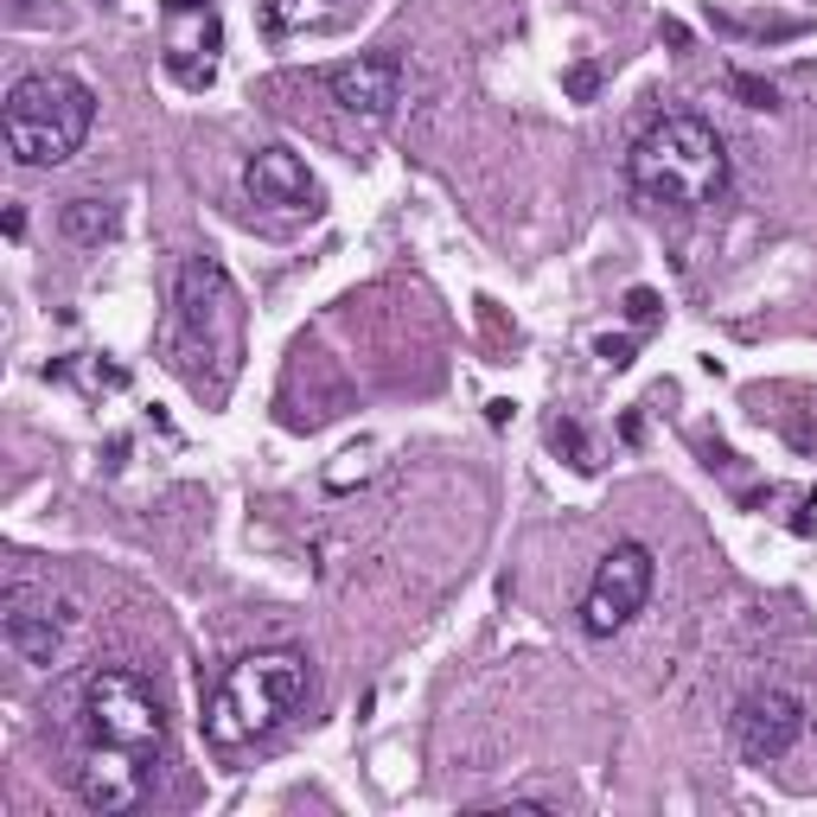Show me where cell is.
I'll list each match as a JSON object with an SVG mask.
<instances>
[{
	"label": "cell",
	"mask_w": 817,
	"mask_h": 817,
	"mask_svg": "<svg viewBox=\"0 0 817 817\" xmlns=\"http://www.w3.org/2000/svg\"><path fill=\"white\" fill-rule=\"evenodd\" d=\"M160 358L205 403L231 396L243 371V294L218 256H186L180 262L173 307H166V326H160Z\"/></svg>",
	"instance_id": "obj_1"
},
{
	"label": "cell",
	"mask_w": 817,
	"mask_h": 817,
	"mask_svg": "<svg viewBox=\"0 0 817 817\" xmlns=\"http://www.w3.org/2000/svg\"><path fill=\"white\" fill-rule=\"evenodd\" d=\"M307 696H313V665H307V652H294V645L243 652L237 665L218 677L211 703H205V741H211L218 754L256 747V741H269L275 728H288Z\"/></svg>",
	"instance_id": "obj_2"
},
{
	"label": "cell",
	"mask_w": 817,
	"mask_h": 817,
	"mask_svg": "<svg viewBox=\"0 0 817 817\" xmlns=\"http://www.w3.org/2000/svg\"><path fill=\"white\" fill-rule=\"evenodd\" d=\"M626 186L658 211H703L728 193V147L703 115H658L626 153Z\"/></svg>",
	"instance_id": "obj_3"
},
{
	"label": "cell",
	"mask_w": 817,
	"mask_h": 817,
	"mask_svg": "<svg viewBox=\"0 0 817 817\" xmlns=\"http://www.w3.org/2000/svg\"><path fill=\"white\" fill-rule=\"evenodd\" d=\"M90 128H97V90L84 77H71V71H26L7 90V109H0V135H7V153L20 166L77 160Z\"/></svg>",
	"instance_id": "obj_4"
},
{
	"label": "cell",
	"mask_w": 817,
	"mask_h": 817,
	"mask_svg": "<svg viewBox=\"0 0 817 817\" xmlns=\"http://www.w3.org/2000/svg\"><path fill=\"white\" fill-rule=\"evenodd\" d=\"M77 734L84 747H109V754H135V760H166L173 747V721L153 690V677L135 665H97L84 677V703H77Z\"/></svg>",
	"instance_id": "obj_5"
},
{
	"label": "cell",
	"mask_w": 817,
	"mask_h": 817,
	"mask_svg": "<svg viewBox=\"0 0 817 817\" xmlns=\"http://www.w3.org/2000/svg\"><path fill=\"white\" fill-rule=\"evenodd\" d=\"M652 581H658V556L645 543H614L601 562H594V581L581 594V632L587 639H614L620 626H632L652 601Z\"/></svg>",
	"instance_id": "obj_6"
},
{
	"label": "cell",
	"mask_w": 817,
	"mask_h": 817,
	"mask_svg": "<svg viewBox=\"0 0 817 817\" xmlns=\"http://www.w3.org/2000/svg\"><path fill=\"white\" fill-rule=\"evenodd\" d=\"M805 696L799 690H785V683H767V690H747L741 703H734V716H728V734H734V754L747 760V767H779L799 741H805Z\"/></svg>",
	"instance_id": "obj_7"
},
{
	"label": "cell",
	"mask_w": 817,
	"mask_h": 817,
	"mask_svg": "<svg viewBox=\"0 0 817 817\" xmlns=\"http://www.w3.org/2000/svg\"><path fill=\"white\" fill-rule=\"evenodd\" d=\"M71 626H77V607L64 601V594H51V587H13L7 594V620H0V639H7V652L20 658V665H33V671H51L58 658H64V639H71Z\"/></svg>",
	"instance_id": "obj_8"
},
{
	"label": "cell",
	"mask_w": 817,
	"mask_h": 817,
	"mask_svg": "<svg viewBox=\"0 0 817 817\" xmlns=\"http://www.w3.org/2000/svg\"><path fill=\"white\" fill-rule=\"evenodd\" d=\"M403 58L396 51H364V58H345L326 71V97L351 115V122H364V128H389L396 122V109H403Z\"/></svg>",
	"instance_id": "obj_9"
},
{
	"label": "cell",
	"mask_w": 817,
	"mask_h": 817,
	"mask_svg": "<svg viewBox=\"0 0 817 817\" xmlns=\"http://www.w3.org/2000/svg\"><path fill=\"white\" fill-rule=\"evenodd\" d=\"M160 39H166V71L180 84H211L218 51H224V13L218 0H160Z\"/></svg>",
	"instance_id": "obj_10"
},
{
	"label": "cell",
	"mask_w": 817,
	"mask_h": 817,
	"mask_svg": "<svg viewBox=\"0 0 817 817\" xmlns=\"http://www.w3.org/2000/svg\"><path fill=\"white\" fill-rule=\"evenodd\" d=\"M160 767L153 760H135V754H109V747H84L77 767H71V792L77 805L97 817H122V812H141L147 792H153Z\"/></svg>",
	"instance_id": "obj_11"
},
{
	"label": "cell",
	"mask_w": 817,
	"mask_h": 817,
	"mask_svg": "<svg viewBox=\"0 0 817 817\" xmlns=\"http://www.w3.org/2000/svg\"><path fill=\"white\" fill-rule=\"evenodd\" d=\"M243 193H249V205L294 211V218H313V211L326 205L320 180L307 173V160H300L294 147H256L249 166H243Z\"/></svg>",
	"instance_id": "obj_12"
},
{
	"label": "cell",
	"mask_w": 817,
	"mask_h": 817,
	"mask_svg": "<svg viewBox=\"0 0 817 817\" xmlns=\"http://www.w3.org/2000/svg\"><path fill=\"white\" fill-rule=\"evenodd\" d=\"M122 231V205L115 198H71V205H58V237L77 243V249H102V243H115Z\"/></svg>",
	"instance_id": "obj_13"
},
{
	"label": "cell",
	"mask_w": 817,
	"mask_h": 817,
	"mask_svg": "<svg viewBox=\"0 0 817 817\" xmlns=\"http://www.w3.org/2000/svg\"><path fill=\"white\" fill-rule=\"evenodd\" d=\"M549 447H556L575 473H594V467H601V454H594V441H587V429H581L575 416H556V422H549Z\"/></svg>",
	"instance_id": "obj_14"
},
{
	"label": "cell",
	"mask_w": 817,
	"mask_h": 817,
	"mask_svg": "<svg viewBox=\"0 0 817 817\" xmlns=\"http://www.w3.org/2000/svg\"><path fill=\"white\" fill-rule=\"evenodd\" d=\"M728 97H741L747 109H779V90L754 71H728Z\"/></svg>",
	"instance_id": "obj_15"
},
{
	"label": "cell",
	"mask_w": 817,
	"mask_h": 817,
	"mask_svg": "<svg viewBox=\"0 0 817 817\" xmlns=\"http://www.w3.org/2000/svg\"><path fill=\"white\" fill-rule=\"evenodd\" d=\"M721 33H747V39H792L799 26L792 20H728V13H716Z\"/></svg>",
	"instance_id": "obj_16"
},
{
	"label": "cell",
	"mask_w": 817,
	"mask_h": 817,
	"mask_svg": "<svg viewBox=\"0 0 817 817\" xmlns=\"http://www.w3.org/2000/svg\"><path fill=\"white\" fill-rule=\"evenodd\" d=\"M338 460H345V467H333V473H326V485H333V492H345L351 480H364V473L377 467V447H351V454H338Z\"/></svg>",
	"instance_id": "obj_17"
},
{
	"label": "cell",
	"mask_w": 817,
	"mask_h": 817,
	"mask_svg": "<svg viewBox=\"0 0 817 817\" xmlns=\"http://www.w3.org/2000/svg\"><path fill=\"white\" fill-rule=\"evenodd\" d=\"M658 313H665V307H658L652 288H626V320H632V326H658Z\"/></svg>",
	"instance_id": "obj_18"
},
{
	"label": "cell",
	"mask_w": 817,
	"mask_h": 817,
	"mask_svg": "<svg viewBox=\"0 0 817 817\" xmlns=\"http://www.w3.org/2000/svg\"><path fill=\"white\" fill-rule=\"evenodd\" d=\"M562 90H569V97H575V102H587V97H594V90H601V71H594V64H575V71L562 77Z\"/></svg>",
	"instance_id": "obj_19"
},
{
	"label": "cell",
	"mask_w": 817,
	"mask_h": 817,
	"mask_svg": "<svg viewBox=\"0 0 817 817\" xmlns=\"http://www.w3.org/2000/svg\"><path fill=\"white\" fill-rule=\"evenodd\" d=\"M594 351H601V364H614V371H626V364H632V338H601Z\"/></svg>",
	"instance_id": "obj_20"
},
{
	"label": "cell",
	"mask_w": 817,
	"mask_h": 817,
	"mask_svg": "<svg viewBox=\"0 0 817 817\" xmlns=\"http://www.w3.org/2000/svg\"><path fill=\"white\" fill-rule=\"evenodd\" d=\"M665 39H671V51H690V33H683L677 20H665Z\"/></svg>",
	"instance_id": "obj_21"
}]
</instances>
